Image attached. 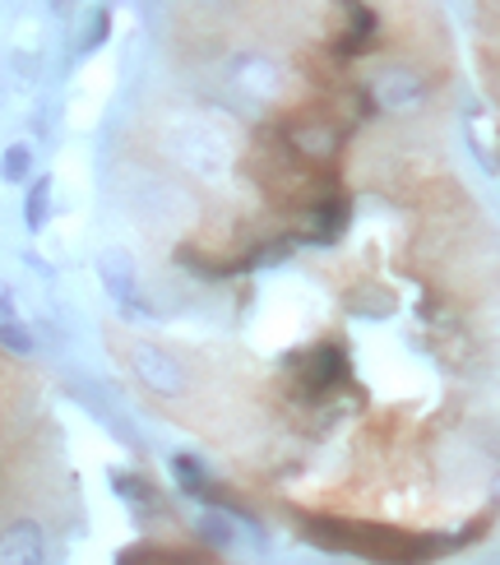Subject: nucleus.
Returning a JSON list of instances; mask_svg holds the SVG:
<instances>
[{
  "mask_svg": "<svg viewBox=\"0 0 500 565\" xmlns=\"http://www.w3.org/2000/svg\"><path fill=\"white\" fill-rule=\"evenodd\" d=\"M130 371H135V381L145 385L149 394H158V398H181L185 385H190L185 381V366L167 348H158L149 339H135L130 343Z\"/></svg>",
  "mask_w": 500,
  "mask_h": 565,
  "instance_id": "obj_1",
  "label": "nucleus"
},
{
  "mask_svg": "<svg viewBox=\"0 0 500 565\" xmlns=\"http://www.w3.org/2000/svg\"><path fill=\"white\" fill-rule=\"evenodd\" d=\"M0 565H46V533L38 520H10L0 529Z\"/></svg>",
  "mask_w": 500,
  "mask_h": 565,
  "instance_id": "obj_2",
  "label": "nucleus"
},
{
  "mask_svg": "<svg viewBox=\"0 0 500 565\" xmlns=\"http://www.w3.org/2000/svg\"><path fill=\"white\" fill-rule=\"evenodd\" d=\"M292 362L301 366L297 381H301L306 394H329L333 385L348 381V358H343L339 348H329V343L316 348V352H306V358H292Z\"/></svg>",
  "mask_w": 500,
  "mask_h": 565,
  "instance_id": "obj_3",
  "label": "nucleus"
},
{
  "mask_svg": "<svg viewBox=\"0 0 500 565\" xmlns=\"http://www.w3.org/2000/svg\"><path fill=\"white\" fill-rule=\"evenodd\" d=\"M98 278H103V288L111 292V301H121L126 311H135V306H139L135 265H130L126 250H103V255H98Z\"/></svg>",
  "mask_w": 500,
  "mask_h": 565,
  "instance_id": "obj_4",
  "label": "nucleus"
},
{
  "mask_svg": "<svg viewBox=\"0 0 500 565\" xmlns=\"http://www.w3.org/2000/svg\"><path fill=\"white\" fill-rule=\"evenodd\" d=\"M375 93L385 98V107H408L422 98V84H417V75H408V70H385V75L375 79Z\"/></svg>",
  "mask_w": 500,
  "mask_h": 565,
  "instance_id": "obj_5",
  "label": "nucleus"
},
{
  "mask_svg": "<svg viewBox=\"0 0 500 565\" xmlns=\"http://www.w3.org/2000/svg\"><path fill=\"white\" fill-rule=\"evenodd\" d=\"M46 218H52V177H38L23 195V223H29V232H42Z\"/></svg>",
  "mask_w": 500,
  "mask_h": 565,
  "instance_id": "obj_6",
  "label": "nucleus"
},
{
  "mask_svg": "<svg viewBox=\"0 0 500 565\" xmlns=\"http://www.w3.org/2000/svg\"><path fill=\"white\" fill-rule=\"evenodd\" d=\"M111 487L121 491V501H126V505H135L139 514L158 510V491H153L145 478H135V473H111Z\"/></svg>",
  "mask_w": 500,
  "mask_h": 565,
  "instance_id": "obj_7",
  "label": "nucleus"
},
{
  "mask_svg": "<svg viewBox=\"0 0 500 565\" xmlns=\"http://www.w3.org/2000/svg\"><path fill=\"white\" fill-rule=\"evenodd\" d=\"M371 33H375V14L366 6H352V29L339 38V52L352 56V52H366L371 46Z\"/></svg>",
  "mask_w": 500,
  "mask_h": 565,
  "instance_id": "obj_8",
  "label": "nucleus"
},
{
  "mask_svg": "<svg viewBox=\"0 0 500 565\" xmlns=\"http://www.w3.org/2000/svg\"><path fill=\"white\" fill-rule=\"evenodd\" d=\"M343 223H348V204H343V200H329L325 209H316V232H311V242H339Z\"/></svg>",
  "mask_w": 500,
  "mask_h": 565,
  "instance_id": "obj_9",
  "label": "nucleus"
},
{
  "mask_svg": "<svg viewBox=\"0 0 500 565\" xmlns=\"http://www.w3.org/2000/svg\"><path fill=\"white\" fill-rule=\"evenodd\" d=\"M33 172V149L29 145H10L6 153H0V181H10V185H23Z\"/></svg>",
  "mask_w": 500,
  "mask_h": 565,
  "instance_id": "obj_10",
  "label": "nucleus"
},
{
  "mask_svg": "<svg viewBox=\"0 0 500 565\" xmlns=\"http://www.w3.org/2000/svg\"><path fill=\"white\" fill-rule=\"evenodd\" d=\"M111 33V10L98 6V10H88V23H84V33H79V52H98V46L107 42Z\"/></svg>",
  "mask_w": 500,
  "mask_h": 565,
  "instance_id": "obj_11",
  "label": "nucleus"
},
{
  "mask_svg": "<svg viewBox=\"0 0 500 565\" xmlns=\"http://www.w3.org/2000/svg\"><path fill=\"white\" fill-rule=\"evenodd\" d=\"M0 348L14 352V358H33V334L19 320H0Z\"/></svg>",
  "mask_w": 500,
  "mask_h": 565,
  "instance_id": "obj_12",
  "label": "nucleus"
},
{
  "mask_svg": "<svg viewBox=\"0 0 500 565\" xmlns=\"http://www.w3.org/2000/svg\"><path fill=\"white\" fill-rule=\"evenodd\" d=\"M0 320H14V297L0 292Z\"/></svg>",
  "mask_w": 500,
  "mask_h": 565,
  "instance_id": "obj_13",
  "label": "nucleus"
}]
</instances>
